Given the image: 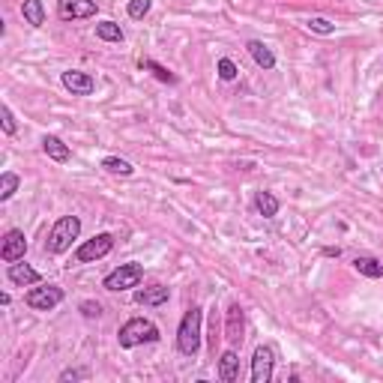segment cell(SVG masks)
Listing matches in <instances>:
<instances>
[{"label": "cell", "mask_w": 383, "mask_h": 383, "mask_svg": "<svg viewBox=\"0 0 383 383\" xmlns=\"http://www.w3.org/2000/svg\"><path fill=\"white\" fill-rule=\"evenodd\" d=\"M201 320L204 311L198 306L186 309V315H183L177 327V351L183 356H198V351H201Z\"/></svg>", "instance_id": "1"}, {"label": "cell", "mask_w": 383, "mask_h": 383, "mask_svg": "<svg viewBox=\"0 0 383 383\" xmlns=\"http://www.w3.org/2000/svg\"><path fill=\"white\" fill-rule=\"evenodd\" d=\"M117 342L123 351H132L138 344H153V342H159V327L147 318H129L126 324L120 327Z\"/></svg>", "instance_id": "2"}, {"label": "cell", "mask_w": 383, "mask_h": 383, "mask_svg": "<svg viewBox=\"0 0 383 383\" xmlns=\"http://www.w3.org/2000/svg\"><path fill=\"white\" fill-rule=\"evenodd\" d=\"M78 234H81V219L78 216H60L45 240V251L48 255H63V251L72 249V240H78Z\"/></svg>", "instance_id": "3"}, {"label": "cell", "mask_w": 383, "mask_h": 383, "mask_svg": "<svg viewBox=\"0 0 383 383\" xmlns=\"http://www.w3.org/2000/svg\"><path fill=\"white\" fill-rule=\"evenodd\" d=\"M144 278V267L135 264V260H129V264H120L117 269H111V273L105 276V282H102V287L111 293H120V291H132V287L141 284Z\"/></svg>", "instance_id": "4"}, {"label": "cell", "mask_w": 383, "mask_h": 383, "mask_svg": "<svg viewBox=\"0 0 383 383\" xmlns=\"http://www.w3.org/2000/svg\"><path fill=\"white\" fill-rule=\"evenodd\" d=\"M63 287L57 284H42V287H30L28 293H24V302L33 309V311H51L57 309L60 302H63Z\"/></svg>", "instance_id": "5"}, {"label": "cell", "mask_w": 383, "mask_h": 383, "mask_svg": "<svg viewBox=\"0 0 383 383\" xmlns=\"http://www.w3.org/2000/svg\"><path fill=\"white\" fill-rule=\"evenodd\" d=\"M111 249H114V237H111V234H96L93 240H84L81 246H78L75 260L78 264H96V260L111 255Z\"/></svg>", "instance_id": "6"}, {"label": "cell", "mask_w": 383, "mask_h": 383, "mask_svg": "<svg viewBox=\"0 0 383 383\" xmlns=\"http://www.w3.org/2000/svg\"><path fill=\"white\" fill-rule=\"evenodd\" d=\"M273 369H276V351L269 344L255 347L251 353V383H269L273 380Z\"/></svg>", "instance_id": "7"}, {"label": "cell", "mask_w": 383, "mask_h": 383, "mask_svg": "<svg viewBox=\"0 0 383 383\" xmlns=\"http://www.w3.org/2000/svg\"><path fill=\"white\" fill-rule=\"evenodd\" d=\"M96 0H57V15L63 21H78V19H93L96 15Z\"/></svg>", "instance_id": "8"}, {"label": "cell", "mask_w": 383, "mask_h": 383, "mask_svg": "<svg viewBox=\"0 0 383 383\" xmlns=\"http://www.w3.org/2000/svg\"><path fill=\"white\" fill-rule=\"evenodd\" d=\"M24 251H28V237H24V231H19V228L6 231L3 246H0V258H3L6 264H15V260H24Z\"/></svg>", "instance_id": "9"}, {"label": "cell", "mask_w": 383, "mask_h": 383, "mask_svg": "<svg viewBox=\"0 0 383 383\" xmlns=\"http://www.w3.org/2000/svg\"><path fill=\"white\" fill-rule=\"evenodd\" d=\"M60 81L72 96H90L96 90V81L90 72H81V69H66L63 75H60Z\"/></svg>", "instance_id": "10"}, {"label": "cell", "mask_w": 383, "mask_h": 383, "mask_svg": "<svg viewBox=\"0 0 383 383\" xmlns=\"http://www.w3.org/2000/svg\"><path fill=\"white\" fill-rule=\"evenodd\" d=\"M242 329H246V311H242L240 302L225 311V338L231 344H242Z\"/></svg>", "instance_id": "11"}, {"label": "cell", "mask_w": 383, "mask_h": 383, "mask_svg": "<svg viewBox=\"0 0 383 383\" xmlns=\"http://www.w3.org/2000/svg\"><path fill=\"white\" fill-rule=\"evenodd\" d=\"M6 276H10V282L12 284H39L42 282V273L39 269H33L30 264H19V260H15V264H10V269H6Z\"/></svg>", "instance_id": "12"}, {"label": "cell", "mask_w": 383, "mask_h": 383, "mask_svg": "<svg viewBox=\"0 0 383 383\" xmlns=\"http://www.w3.org/2000/svg\"><path fill=\"white\" fill-rule=\"evenodd\" d=\"M168 297H171V291L165 284H153V287H144V291H135V302H138V306H150V309L165 306Z\"/></svg>", "instance_id": "13"}, {"label": "cell", "mask_w": 383, "mask_h": 383, "mask_svg": "<svg viewBox=\"0 0 383 383\" xmlns=\"http://www.w3.org/2000/svg\"><path fill=\"white\" fill-rule=\"evenodd\" d=\"M249 54H251V60H255V63L260 66V69H276V54H273V48L269 45H264V42L260 39H249Z\"/></svg>", "instance_id": "14"}, {"label": "cell", "mask_w": 383, "mask_h": 383, "mask_svg": "<svg viewBox=\"0 0 383 383\" xmlns=\"http://www.w3.org/2000/svg\"><path fill=\"white\" fill-rule=\"evenodd\" d=\"M240 377V356H237V351H225L222 353V360H219V380L222 383H234Z\"/></svg>", "instance_id": "15"}, {"label": "cell", "mask_w": 383, "mask_h": 383, "mask_svg": "<svg viewBox=\"0 0 383 383\" xmlns=\"http://www.w3.org/2000/svg\"><path fill=\"white\" fill-rule=\"evenodd\" d=\"M42 150H45V156H48V159H54V162H69V156H72V153H69V147L60 141L57 135L42 138Z\"/></svg>", "instance_id": "16"}, {"label": "cell", "mask_w": 383, "mask_h": 383, "mask_svg": "<svg viewBox=\"0 0 383 383\" xmlns=\"http://www.w3.org/2000/svg\"><path fill=\"white\" fill-rule=\"evenodd\" d=\"M21 15L30 28H42V24H45V6H42V0H24Z\"/></svg>", "instance_id": "17"}, {"label": "cell", "mask_w": 383, "mask_h": 383, "mask_svg": "<svg viewBox=\"0 0 383 383\" xmlns=\"http://www.w3.org/2000/svg\"><path fill=\"white\" fill-rule=\"evenodd\" d=\"M353 269L365 278H383V264L377 258H369V255H360L353 258Z\"/></svg>", "instance_id": "18"}, {"label": "cell", "mask_w": 383, "mask_h": 383, "mask_svg": "<svg viewBox=\"0 0 383 383\" xmlns=\"http://www.w3.org/2000/svg\"><path fill=\"white\" fill-rule=\"evenodd\" d=\"M255 207H258V213L264 216V219H276V216H278V198L273 195V192H258Z\"/></svg>", "instance_id": "19"}, {"label": "cell", "mask_w": 383, "mask_h": 383, "mask_svg": "<svg viewBox=\"0 0 383 383\" xmlns=\"http://www.w3.org/2000/svg\"><path fill=\"white\" fill-rule=\"evenodd\" d=\"M96 37H99L102 42H123L126 33H123V28H120L117 21H99V24H96Z\"/></svg>", "instance_id": "20"}, {"label": "cell", "mask_w": 383, "mask_h": 383, "mask_svg": "<svg viewBox=\"0 0 383 383\" xmlns=\"http://www.w3.org/2000/svg\"><path fill=\"white\" fill-rule=\"evenodd\" d=\"M102 168H105L108 174H114V177H132L135 174L132 162L120 159V156H105V159H102Z\"/></svg>", "instance_id": "21"}, {"label": "cell", "mask_w": 383, "mask_h": 383, "mask_svg": "<svg viewBox=\"0 0 383 383\" xmlns=\"http://www.w3.org/2000/svg\"><path fill=\"white\" fill-rule=\"evenodd\" d=\"M141 69H147V72H153L156 78H159V81H165V84H177V75L174 72H168V69H165L162 63H156V60H141Z\"/></svg>", "instance_id": "22"}, {"label": "cell", "mask_w": 383, "mask_h": 383, "mask_svg": "<svg viewBox=\"0 0 383 383\" xmlns=\"http://www.w3.org/2000/svg\"><path fill=\"white\" fill-rule=\"evenodd\" d=\"M19 174L12 171H3V177H0V201H10V198L15 195V189H19Z\"/></svg>", "instance_id": "23"}, {"label": "cell", "mask_w": 383, "mask_h": 383, "mask_svg": "<svg viewBox=\"0 0 383 383\" xmlns=\"http://www.w3.org/2000/svg\"><path fill=\"white\" fill-rule=\"evenodd\" d=\"M306 28H309L311 33H318V37H333V33H335V24L329 21V19H320V15L309 19V21H306Z\"/></svg>", "instance_id": "24"}, {"label": "cell", "mask_w": 383, "mask_h": 383, "mask_svg": "<svg viewBox=\"0 0 383 383\" xmlns=\"http://www.w3.org/2000/svg\"><path fill=\"white\" fill-rule=\"evenodd\" d=\"M150 6H153V0H129V3H126V12H129V19L141 21L144 15L150 12Z\"/></svg>", "instance_id": "25"}, {"label": "cell", "mask_w": 383, "mask_h": 383, "mask_svg": "<svg viewBox=\"0 0 383 383\" xmlns=\"http://www.w3.org/2000/svg\"><path fill=\"white\" fill-rule=\"evenodd\" d=\"M216 72H219L222 81H234V78L240 75V69H237V63H234L231 57H222V60H219V66H216Z\"/></svg>", "instance_id": "26"}, {"label": "cell", "mask_w": 383, "mask_h": 383, "mask_svg": "<svg viewBox=\"0 0 383 383\" xmlns=\"http://www.w3.org/2000/svg\"><path fill=\"white\" fill-rule=\"evenodd\" d=\"M0 123H3V132L6 135H15L19 132V123H15V114L10 105H0Z\"/></svg>", "instance_id": "27"}, {"label": "cell", "mask_w": 383, "mask_h": 383, "mask_svg": "<svg viewBox=\"0 0 383 383\" xmlns=\"http://www.w3.org/2000/svg\"><path fill=\"white\" fill-rule=\"evenodd\" d=\"M87 377H90V371H87V369H66L57 380L60 383H69V380H87Z\"/></svg>", "instance_id": "28"}, {"label": "cell", "mask_w": 383, "mask_h": 383, "mask_svg": "<svg viewBox=\"0 0 383 383\" xmlns=\"http://www.w3.org/2000/svg\"><path fill=\"white\" fill-rule=\"evenodd\" d=\"M78 309H81L84 318H99V315H102V306H99V302H93V300H84Z\"/></svg>", "instance_id": "29"}, {"label": "cell", "mask_w": 383, "mask_h": 383, "mask_svg": "<svg viewBox=\"0 0 383 383\" xmlns=\"http://www.w3.org/2000/svg\"><path fill=\"white\" fill-rule=\"evenodd\" d=\"M324 255H329V258H338V255H342V249H338V246H335V249H333V246H327V249H324Z\"/></svg>", "instance_id": "30"}]
</instances>
